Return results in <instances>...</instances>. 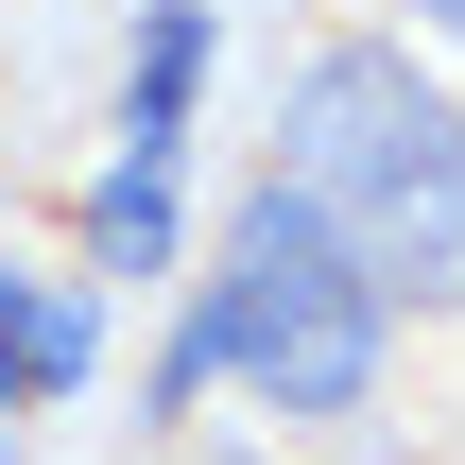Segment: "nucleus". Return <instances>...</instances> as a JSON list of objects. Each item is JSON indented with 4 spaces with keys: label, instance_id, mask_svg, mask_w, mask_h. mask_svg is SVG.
I'll return each instance as SVG.
<instances>
[{
    "label": "nucleus",
    "instance_id": "obj_1",
    "mask_svg": "<svg viewBox=\"0 0 465 465\" xmlns=\"http://www.w3.org/2000/svg\"><path fill=\"white\" fill-rule=\"evenodd\" d=\"M276 190H311L362 242L380 293L465 311V104L414 52H380V35L293 52V86H276Z\"/></svg>",
    "mask_w": 465,
    "mask_h": 465
},
{
    "label": "nucleus",
    "instance_id": "obj_2",
    "mask_svg": "<svg viewBox=\"0 0 465 465\" xmlns=\"http://www.w3.org/2000/svg\"><path fill=\"white\" fill-rule=\"evenodd\" d=\"M380 345H397V293L362 276V242H345L311 190H259V207L224 224V276L190 293V328H173V362H155V414L207 397V380H242L259 414L328 431V414L380 397Z\"/></svg>",
    "mask_w": 465,
    "mask_h": 465
},
{
    "label": "nucleus",
    "instance_id": "obj_3",
    "mask_svg": "<svg viewBox=\"0 0 465 465\" xmlns=\"http://www.w3.org/2000/svg\"><path fill=\"white\" fill-rule=\"evenodd\" d=\"M190 86H207V0H155V17H138V69H121V138L173 155V138H190Z\"/></svg>",
    "mask_w": 465,
    "mask_h": 465
},
{
    "label": "nucleus",
    "instance_id": "obj_4",
    "mask_svg": "<svg viewBox=\"0 0 465 465\" xmlns=\"http://www.w3.org/2000/svg\"><path fill=\"white\" fill-rule=\"evenodd\" d=\"M86 242H104V276H173V155H121L104 207H86Z\"/></svg>",
    "mask_w": 465,
    "mask_h": 465
},
{
    "label": "nucleus",
    "instance_id": "obj_5",
    "mask_svg": "<svg viewBox=\"0 0 465 465\" xmlns=\"http://www.w3.org/2000/svg\"><path fill=\"white\" fill-rule=\"evenodd\" d=\"M431 17H449V35H465V0H431Z\"/></svg>",
    "mask_w": 465,
    "mask_h": 465
}]
</instances>
